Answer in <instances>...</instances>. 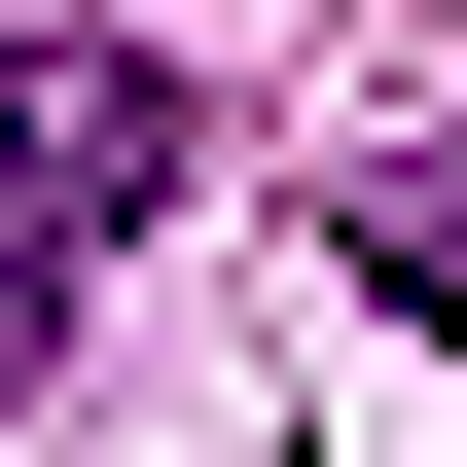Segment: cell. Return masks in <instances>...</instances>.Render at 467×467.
<instances>
[{
  "mask_svg": "<svg viewBox=\"0 0 467 467\" xmlns=\"http://www.w3.org/2000/svg\"><path fill=\"white\" fill-rule=\"evenodd\" d=\"M180 144H216V109H180L144 36H0V396L109 324V252L180 216Z\"/></svg>",
  "mask_w": 467,
  "mask_h": 467,
  "instance_id": "1",
  "label": "cell"
},
{
  "mask_svg": "<svg viewBox=\"0 0 467 467\" xmlns=\"http://www.w3.org/2000/svg\"><path fill=\"white\" fill-rule=\"evenodd\" d=\"M324 252H359V324H431V359H467V144H359V180H324Z\"/></svg>",
  "mask_w": 467,
  "mask_h": 467,
  "instance_id": "2",
  "label": "cell"
}]
</instances>
